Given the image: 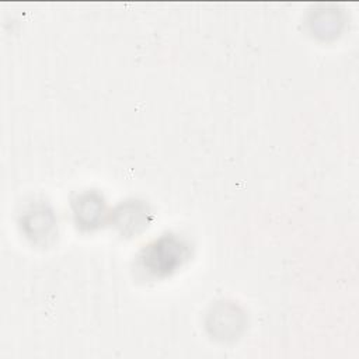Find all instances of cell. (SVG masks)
<instances>
[{"label":"cell","mask_w":359,"mask_h":359,"mask_svg":"<svg viewBox=\"0 0 359 359\" xmlns=\"http://www.w3.org/2000/svg\"><path fill=\"white\" fill-rule=\"evenodd\" d=\"M187 247L174 237H163L149 245L142 257L143 268L154 275L170 273L185 258Z\"/></svg>","instance_id":"obj_1"},{"label":"cell","mask_w":359,"mask_h":359,"mask_svg":"<svg viewBox=\"0 0 359 359\" xmlns=\"http://www.w3.org/2000/svg\"><path fill=\"white\" fill-rule=\"evenodd\" d=\"M102 215V202L95 195H84L76 202L77 222L86 226L95 224Z\"/></svg>","instance_id":"obj_2"}]
</instances>
